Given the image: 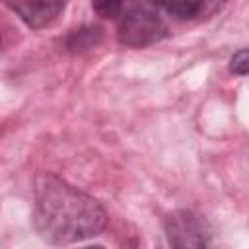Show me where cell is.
Listing matches in <instances>:
<instances>
[{
  "mask_svg": "<svg viewBox=\"0 0 249 249\" xmlns=\"http://www.w3.org/2000/svg\"><path fill=\"white\" fill-rule=\"evenodd\" d=\"M206 0H156V4L165 10L169 16L177 18V19H193L196 18L202 8H204Z\"/></svg>",
  "mask_w": 249,
  "mask_h": 249,
  "instance_id": "cell-5",
  "label": "cell"
},
{
  "mask_svg": "<svg viewBox=\"0 0 249 249\" xmlns=\"http://www.w3.org/2000/svg\"><path fill=\"white\" fill-rule=\"evenodd\" d=\"M101 39V29L97 25H86L80 29H74L66 37V49L68 51H84L93 45H97Z\"/></svg>",
  "mask_w": 249,
  "mask_h": 249,
  "instance_id": "cell-6",
  "label": "cell"
},
{
  "mask_svg": "<svg viewBox=\"0 0 249 249\" xmlns=\"http://www.w3.org/2000/svg\"><path fill=\"white\" fill-rule=\"evenodd\" d=\"M66 6V0H16L14 10L29 27L51 23Z\"/></svg>",
  "mask_w": 249,
  "mask_h": 249,
  "instance_id": "cell-4",
  "label": "cell"
},
{
  "mask_svg": "<svg viewBox=\"0 0 249 249\" xmlns=\"http://www.w3.org/2000/svg\"><path fill=\"white\" fill-rule=\"evenodd\" d=\"M167 35V25L160 18L158 12H154L148 6H134L130 8L119 21L117 27V39L124 47L142 49L148 45H154L161 41Z\"/></svg>",
  "mask_w": 249,
  "mask_h": 249,
  "instance_id": "cell-2",
  "label": "cell"
},
{
  "mask_svg": "<svg viewBox=\"0 0 249 249\" xmlns=\"http://www.w3.org/2000/svg\"><path fill=\"white\" fill-rule=\"evenodd\" d=\"M163 230L171 247H206L210 243L206 220L191 210L171 212L163 222Z\"/></svg>",
  "mask_w": 249,
  "mask_h": 249,
  "instance_id": "cell-3",
  "label": "cell"
},
{
  "mask_svg": "<svg viewBox=\"0 0 249 249\" xmlns=\"http://www.w3.org/2000/svg\"><path fill=\"white\" fill-rule=\"evenodd\" d=\"M228 70L235 76H247L249 74V47L239 49L237 53H233V56L230 58Z\"/></svg>",
  "mask_w": 249,
  "mask_h": 249,
  "instance_id": "cell-8",
  "label": "cell"
},
{
  "mask_svg": "<svg viewBox=\"0 0 249 249\" xmlns=\"http://www.w3.org/2000/svg\"><path fill=\"white\" fill-rule=\"evenodd\" d=\"M91 8L99 18H117L123 10V0H91Z\"/></svg>",
  "mask_w": 249,
  "mask_h": 249,
  "instance_id": "cell-7",
  "label": "cell"
},
{
  "mask_svg": "<svg viewBox=\"0 0 249 249\" xmlns=\"http://www.w3.org/2000/svg\"><path fill=\"white\" fill-rule=\"evenodd\" d=\"M33 224L45 241L68 245L99 235L107 212L91 195L47 173L33 187Z\"/></svg>",
  "mask_w": 249,
  "mask_h": 249,
  "instance_id": "cell-1",
  "label": "cell"
}]
</instances>
